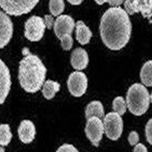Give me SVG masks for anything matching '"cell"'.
<instances>
[{
    "instance_id": "6da1fadb",
    "label": "cell",
    "mask_w": 152,
    "mask_h": 152,
    "mask_svg": "<svg viewBox=\"0 0 152 152\" xmlns=\"http://www.w3.org/2000/svg\"><path fill=\"white\" fill-rule=\"evenodd\" d=\"M99 30L104 44L111 50H119L130 41L132 24L125 10L119 6L112 7L101 18Z\"/></svg>"
},
{
    "instance_id": "7a4b0ae2",
    "label": "cell",
    "mask_w": 152,
    "mask_h": 152,
    "mask_svg": "<svg viewBox=\"0 0 152 152\" xmlns=\"http://www.w3.org/2000/svg\"><path fill=\"white\" fill-rule=\"evenodd\" d=\"M22 53L24 57L20 61L18 69L20 84L27 93H37L44 85L47 69L42 60L32 54L28 48H24Z\"/></svg>"
},
{
    "instance_id": "3957f363",
    "label": "cell",
    "mask_w": 152,
    "mask_h": 152,
    "mask_svg": "<svg viewBox=\"0 0 152 152\" xmlns=\"http://www.w3.org/2000/svg\"><path fill=\"white\" fill-rule=\"evenodd\" d=\"M150 101L149 92L144 85L136 83L129 88L126 102L128 109L133 115H144L149 108Z\"/></svg>"
},
{
    "instance_id": "277c9868",
    "label": "cell",
    "mask_w": 152,
    "mask_h": 152,
    "mask_svg": "<svg viewBox=\"0 0 152 152\" xmlns=\"http://www.w3.org/2000/svg\"><path fill=\"white\" fill-rule=\"evenodd\" d=\"M40 0H1L0 5L4 12L12 16H21L29 12Z\"/></svg>"
},
{
    "instance_id": "5b68a950",
    "label": "cell",
    "mask_w": 152,
    "mask_h": 152,
    "mask_svg": "<svg viewBox=\"0 0 152 152\" xmlns=\"http://www.w3.org/2000/svg\"><path fill=\"white\" fill-rule=\"evenodd\" d=\"M105 133L107 137L112 141H117L121 136L124 122L121 116L116 112H110L104 118Z\"/></svg>"
},
{
    "instance_id": "8992f818",
    "label": "cell",
    "mask_w": 152,
    "mask_h": 152,
    "mask_svg": "<svg viewBox=\"0 0 152 152\" xmlns=\"http://www.w3.org/2000/svg\"><path fill=\"white\" fill-rule=\"evenodd\" d=\"M46 26L45 20L39 16H32L24 25V36L31 42L40 41L44 36Z\"/></svg>"
},
{
    "instance_id": "52a82bcc",
    "label": "cell",
    "mask_w": 152,
    "mask_h": 152,
    "mask_svg": "<svg viewBox=\"0 0 152 152\" xmlns=\"http://www.w3.org/2000/svg\"><path fill=\"white\" fill-rule=\"evenodd\" d=\"M85 132L86 137L95 147H99L105 132L104 125L100 118L92 116L87 119Z\"/></svg>"
},
{
    "instance_id": "ba28073f",
    "label": "cell",
    "mask_w": 152,
    "mask_h": 152,
    "mask_svg": "<svg viewBox=\"0 0 152 152\" xmlns=\"http://www.w3.org/2000/svg\"><path fill=\"white\" fill-rule=\"evenodd\" d=\"M67 86L72 96L76 97L82 96L88 88V79L86 74L80 71L72 72L67 80Z\"/></svg>"
},
{
    "instance_id": "9c48e42d",
    "label": "cell",
    "mask_w": 152,
    "mask_h": 152,
    "mask_svg": "<svg viewBox=\"0 0 152 152\" xmlns=\"http://www.w3.org/2000/svg\"><path fill=\"white\" fill-rule=\"evenodd\" d=\"M75 27L74 20L71 16L61 15L55 21L54 31L57 37L60 39L65 35H71Z\"/></svg>"
},
{
    "instance_id": "30bf717a",
    "label": "cell",
    "mask_w": 152,
    "mask_h": 152,
    "mask_svg": "<svg viewBox=\"0 0 152 152\" xmlns=\"http://www.w3.org/2000/svg\"><path fill=\"white\" fill-rule=\"evenodd\" d=\"M1 70H0V94H1V97H0V102L1 104H3L6 99L7 98L9 91L10 90V87L12 85L10 74L8 67L1 60V66H0Z\"/></svg>"
},
{
    "instance_id": "8fae6325",
    "label": "cell",
    "mask_w": 152,
    "mask_h": 152,
    "mask_svg": "<svg viewBox=\"0 0 152 152\" xmlns=\"http://www.w3.org/2000/svg\"><path fill=\"white\" fill-rule=\"evenodd\" d=\"M7 15L1 11V49L8 45L13 35V23Z\"/></svg>"
},
{
    "instance_id": "7c38bea8",
    "label": "cell",
    "mask_w": 152,
    "mask_h": 152,
    "mask_svg": "<svg viewBox=\"0 0 152 152\" xmlns=\"http://www.w3.org/2000/svg\"><path fill=\"white\" fill-rule=\"evenodd\" d=\"M18 134L20 141L25 144L31 143L35 139L36 129L34 124L30 120H23L18 129Z\"/></svg>"
},
{
    "instance_id": "4fadbf2b",
    "label": "cell",
    "mask_w": 152,
    "mask_h": 152,
    "mask_svg": "<svg viewBox=\"0 0 152 152\" xmlns=\"http://www.w3.org/2000/svg\"><path fill=\"white\" fill-rule=\"evenodd\" d=\"M89 63V56L85 49L82 48L75 49L71 56V64L76 70L85 69Z\"/></svg>"
},
{
    "instance_id": "5bb4252c",
    "label": "cell",
    "mask_w": 152,
    "mask_h": 152,
    "mask_svg": "<svg viewBox=\"0 0 152 152\" xmlns=\"http://www.w3.org/2000/svg\"><path fill=\"white\" fill-rule=\"evenodd\" d=\"M75 38L78 42L85 45L89 43L93 36L90 29L82 21H78L75 24Z\"/></svg>"
},
{
    "instance_id": "9a60e30c",
    "label": "cell",
    "mask_w": 152,
    "mask_h": 152,
    "mask_svg": "<svg viewBox=\"0 0 152 152\" xmlns=\"http://www.w3.org/2000/svg\"><path fill=\"white\" fill-rule=\"evenodd\" d=\"M85 113L86 119L92 116H97L100 119L105 117L104 106L99 100H94L88 104L86 107Z\"/></svg>"
},
{
    "instance_id": "2e32d148",
    "label": "cell",
    "mask_w": 152,
    "mask_h": 152,
    "mask_svg": "<svg viewBox=\"0 0 152 152\" xmlns=\"http://www.w3.org/2000/svg\"><path fill=\"white\" fill-rule=\"evenodd\" d=\"M60 88V85L57 82L48 80L43 86L42 92L45 99L51 100L55 97L56 94L59 91Z\"/></svg>"
},
{
    "instance_id": "e0dca14e",
    "label": "cell",
    "mask_w": 152,
    "mask_h": 152,
    "mask_svg": "<svg viewBox=\"0 0 152 152\" xmlns=\"http://www.w3.org/2000/svg\"><path fill=\"white\" fill-rule=\"evenodd\" d=\"M138 13L141 12L144 18L152 17V0H133Z\"/></svg>"
},
{
    "instance_id": "ac0fdd59",
    "label": "cell",
    "mask_w": 152,
    "mask_h": 152,
    "mask_svg": "<svg viewBox=\"0 0 152 152\" xmlns=\"http://www.w3.org/2000/svg\"><path fill=\"white\" fill-rule=\"evenodd\" d=\"M140 78L145 86H152V60H148L143 65L140 72Z\"/></svg>"
},
{
    "instance_id": "d6986e66",
    "label": "cell",
    "mask_w": 152,
    "mask_h": 152,
    "mask_svg": "<svg viewBox=\"0 0 152 152\" xmlns=\"http://www.w3.org/2000/svg\"><path fill=\"white\" fill-rule=\"evenodd\" d=\"M12 134L9 124H1L0 126V144L1 146H7L10 142Z\"/></svg>"
},
{
    "instance_id": "ffe728a7",
    "label": "cell",
    "mask_w": 152,
    "mask_h": 152,
    "mask_svg": "<svg viewBox=\"0 0 152 152\" xmlns=\"http://www.w3.org/2000/svg\"><path fill=\"white\" fill-rule=\"evenodd\" d=\"M49 6L50 14L57 17L64 11L65 5L63 0H50Z\"/></svg>"
},
{
    "instance_id": "44dd1931",
    "label": "cell",
    "mask_w": 152,
    "mask_h": 152,
    "mask_svg": "<svg viewBox=\"0 0 152 152\" xmlns=\"http://www.w3.org/2000/svg\"><path fill=\"white\" fill-rule=\"evenodd\" d=\"M127 104L122 96H118L113 101V109L121 116L124 115L126 111Z\"/></svg>"
},
{
    "instance_id": "7402d4cb",
    "label": "cell",
    "mask_w": 152,
    "mask_h": 152,
    "mask_svg": "<svg viewBox=\"0 0 152 152\" xmlns=\"http://www.w3.org/2000/svg\"><path fill=\"white\" fill-rule=\"evenodd\" d=\"M61 46L65 50H69L73 45V39L71 35H65L60 39Z\"/></svg>"
},
{
    "instance_id": "603a6c76",
    "label": "cell",
    "mask_w": 152,
    "mask_h": 152,
    "mask_svg": "<svg viewBox=\"0 0 152 152\" xmlns=\"http://www.w3.org/2000/svg\"><path fill=\"white\" fill-rule=\"evenodd\" d=\"M124 7L126 13L130 15H133L136 13H138L133 0H125L124 3Z\"/></svg>"
},
{
    "instance_id": "cb8c5ba5",
    "label": "cell",
    "mask_w": 152,
    "mask_h": 152,
    "mask_svg": "<svg viewBox=\"0 0 152 152\" xmlns=\"http://www.w3.org/2000/svg\"><path fill=\"white\" fill-rule=\"evenodd\" d=\"M145 136L147 142L152 145V118L149 119L145 125Z\"/></svg>"
},
{
    "instance_id": "d4e9b609",
    "label": "cell",
    "mask_w": 152,
    "mask_h": 152,
    "mask_svg": "<svg viewBox=\"0 0 152 152\" xmlns=\"http://www.w3.org/2000/svg\"><path fill=\"white\" fill-rule=\"evenodd\" d=\"M128 141L130 145L134 146L136 145L139 141V134L135 131L131 132L128 137Z\"/></svg>"
},
{
    "instance_id": "484cf974",
    "label": "cell",
    "mask_w": 152,
    "mask_h": 152,
    "mask_svg": "<svg viewBox=\"0 0 152 152\" xmlns=\"http://www.w3.org/2000/svg\"><path fill=\"white\" fill-rule=\"evenodd\" d=\"M57 151L58 152H68V151H71V152H77L79 151V150L76 148L74 145H71V144H63L62 145H61L57 150Z\"/></svg>"
},
{
    "instance_id": "4316f807",
    "label": "cell",
    "mask_w": 152,
    "mask_h": 152,
    "mask_svg": "<svg viewBox=\"0 0 152 152\" xmlns=\"http://www.w3.org/2000/svg\"><path fill=\"white\" fill-rule=\"evenodd\" d=\"M45 22L46 28H48V29H51L55 24V21L53 16L50 15H46L45 16Z\"/></svg>"
},
{
    "instance_id": "83f0119b",
    "label": "cell",
    "mask_w": 152,
    "mask_h": 152,
    "mask_svg": "<svg viewBox=\"0 0 152 152\" xmlns=\"http://www.w3.org/2000/svg\"><path fill=\"white\" fill-rule=\"evenodd\" d=\"M133 151H135V152H147V151H148V150H147V147L143 144L137 143L136 145H135Z\"/></svg>"
},
{
    "instance_id": "f1b7e54d",
    "label": "cell",
    "mask_w": 152,
    "mask_h": 152,
    "mask_svg": "<svg viewBox=\"0 0 152 152\" xmlns=\"http://www.w3.org/2000/svg\"><path fill=\"white\" fill-rule=\"evenodd\" d=\"M124 2V0H108V3L110 6L112 7H118L121 5Z\"/></svg>"
},
{
    "instance_id": "f546056e",
    "label": "cell",
    "mask_w": 152,
    "mask_h": 152,
    "mask_svg": "<svg viewBox=\"0 0 152 152\" xmlns=\"http://www.w3.org/2000/svg\"><path fill=\"white\" fill-rule=\"evenodd\" d=\"M67 1L72 5L77 6L80 5L83 2V0H67Z\"/></svg>"
},
{
    "instance_id": "4dcf8cb0",
    "label": "cell",
    "mask_w": 152,
    "mask_h": 152,
    "mask_svg": "<svg viewBox=\"0 0 152 152\" xmlns=\"http://www.w3.org/2000/svg\"><path fill=\"white\" fill-rule=\"evenodd\" d=\"M95 2L99 5H102L105 3H108V0H94Z\"/></svg>"
},
{
    "instance_id": "1f68e13d",
    "label": "cell",
    "mask_w": 152,
    "mask_h": 152,
    "mask_svg": "<svg viewBox=\"0 0 152 152\" xmlns=\"http://www.w3.org/2000/svg\"><path fill=\"white\" fill-rule=\"evenodd\" d=\"M150 100H151V102L152 104V93H151V94L150 95Z\"/></svg>"
}]
</instances>
